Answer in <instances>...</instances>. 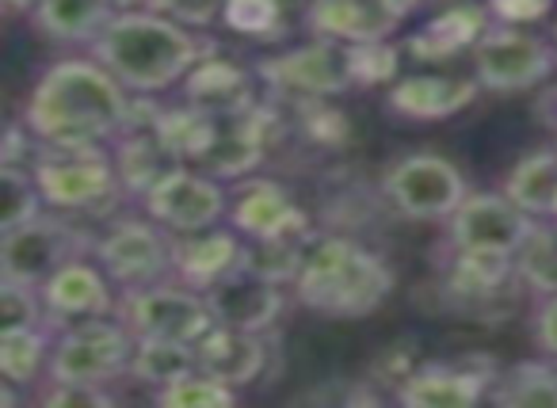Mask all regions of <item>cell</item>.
Listing matches in <instances>:
<instances>
[{
    "label": "cell",
    "mask_w": 557,
    "mask_h": 408,
    "mask_svg": "<svg viewBox=\"0 0 557 408\" xmlns=\"http://www.w3.org/2000/svg\"><path fill=\"white\" fill-rule=\"evenodd\" d=\"M379 191L382 199L389 202L397 218L405 222H447L462 199L473 191L466 184V176L458 172L455 161L440 153H405L382 172L379 180Z\"/></svg>",
    "instance_id": "cell-7"
},
{
    "label": "cell",
    "mask_w": 557,
    "mask_h": 408,
    "mask_svg": "<svg viewBox=\"0 0 557 408\" xmlns=\"http://www.w3.org/2000/svg\"><path fill=\"white\" fill-rule=\"evenodd\" d=\"M111 16L115 9L108 0H42L32 16V27L54 47H92Z\"/></svg>",
    "instance_id": "cell-26"
},
{
    "label": "cell",
    "mask_w": 557,
    "mask_h": 408,
    "mask_svg": "<svg viewBox=\"0 0 557 408\" xmlns=\"http://www.w3.org/2000/svg\"><path fill=\"white\" fill-rule=\"evenodd\" d=\"M0 329H54L39 286L0 279Z\"/></svg>",
    "instance_id": "cell-37"
},
{
    "label": "cell",
    "mask_w": 557,
    "mask_h": 408,
    "mask_svg": "<svg viewBox=\"0 0 557 408\" xmlns=\"http://www.w3.org/2000/svg\"><path fill=\"white\" fill-rule=\"evenodd\" d=\"M504 191L531 218H557V146L523 153L504 176Z\"/></svg>",
    "instance_id": "cell-27"
},
{
    "label": "cell",
    "mask_w": 557,
    "mask_h": 408,
    "mask_svg": "<svg viewBox=\"0 0 557 408\" xmlns=\"http://www.w3.org/2000/svg\"><path fill=\"white\" fill-rule=\"evenodd\" d=\"M172 233L157 225L146 210L138 214H111L92 240V256L100 268L115 279L119 290H138V286L172 279Z\"/></svg>",
    "instance_id": "cell-8"
},
{
    "label": "cell",
    "mask_w": 557,
    "mask_h": 408,
    "mask_svg": "<svg viewBox=\"0 0 557 408\" xmlns=\"http://www.w3.org/2000/svg\"><path fill=\"white\" fill-rule=\"evenodd\" d=\"M96 233H85L73 214H47L16 225V230L0 233V279H16V283L42 286L62 263L73 256L92 252Z\"/></svg>",
    "instance_id": "cell-11"
},
{
    "label": "cell",
    "mask_w": 557,
    "mask_h": 408,
    "mask_svg": "<svg viewBox=\"0 0 557 408\" xmlns=\"http://www.w3.org/2000/svg\"><path fill=\"white\" fill-rule=\"evenodd\" d=\"M493 370H473L466 362H424L401 378L394 400L409 408H473L493 397Z\"/></svg>",
    "instance_id": "cell-22"
},
{
    "label": "cell",
    "mask_w": 557,
    "mask_h": 408,
    "mask_svg": "<svg viewBox=\"0 0 557 408\" xmlns=\"http://www.w3.org/2000/svg\"><path fill=\"white\" fill-rule=\"evenodd\" d=\"M424 4H432V0H409V9L417 12V9H424Z\"/></svg>",
    "instance_id": "cell-46"
},
{
    "label": "cell",
    "mask_w": 557,
    "mask_h": 408,
    "mask_svg": "<svg viewBox=\"0 0 557 408\" xmlns=\"http://www.w3.org/2000/svg\"><path fill=\"white\" fill-rule=\"evenodd\" d=\"M260 85L275 92V100L298 103V100H336L348 88H356L351 77V54L348 42L313 39L302 47L278 50L256 62Z\"/></svg>",
    "instance_id": "cell-9"
},
{
    "label": "cell",
    "mask_w": 557,
    "mask_h": 408,
    "mask_svg": "<svg viewBox=\"0 0 557 408\" xmlns=\"http://www.w3.org/2000/svg\"><path fill=\"white\" fill-rule=\"evenodd\" d=\"M149 9L199 32V27H210L214 20H222L225 0H149Z\"/></svg>",
    "instance_id": "cell-39"
},
{
    "label": "cell",
    "mask_w": 557,
    "mask_h": 408,
    "mask_svg": "<svg viewBox=\"0 0 557 408\" xmlns=\"http://www.w3.org/2000/svg\"><path fill=\"white\" fill-rule=\"evenodd\" d=\"M531 336H534V344H539L542 355L557 359V294H542V298H534Z\"/></svg>",
    "instance_id": "cell-41"
},
{
    "label": "cell",
    "mask_w": 557,
    "mask_h": 408,
    "mask_svg": "<svg viewBox=\"0 0 557 408\" xmlns=\"http://www.w3.org/2000/svg\"><path fill=\"white\" fill-rule=\"evenodd\" d=\"M195 359H199L202 374L245 393L248 385L260 382L271 362L268 332H245V329H230V324H214L195 344Z\"/></svg>",
    "instance_id": "cell-25"
},
{
    "label": "cell",
    "mask_w": 557,
    "mask_h": 408,
    "mask_svg": "<svg viewBox=\"0 0 557 408\" xmlns=\"http://www.w3.org/2000/svg\"><path fill=\"white\" fill-rule=\"evenodd\" d=\"M481 92L473 73H401L386 88V111L401 123H443L470 111Z\"/></svg>",
    "instance_id": "cell-17"
},
{
    "label": "cell",
    "mask_w": 557,
    "mask_h": 408,
    "mask_svg": "<svg viewBox=\"0 0 557 408\" xmlns=\"http://www.w3.org/2000/svg\"><path fill=\"white\" fill-rule=\"evenodd\" d=\"M225 222L245 240H302L318 237L310 210L287 184L271 176H245L230 184V218Z\"/></svg>",
    "instance_id": "cell-15"
},
{
    "label": "cell",
    "mask_w": 557,
    "mask_h": 408,
    "mask_svg": "<svg viewBox=\"0 0 557 408\" xmlns=\"http://www.w3.org/2000/svg\"><path fill=\"white\" fill-rule=\"evenodd\" d=\"M302 256H306L302 240H248L240 268L256 271V275L271 279V283L290 286L298 279V268H302Z\"/></svg>",
    "instance_id": "cell-36"
},
{
    "label": "cell",
    "mask_w": 557,
    "mask_h": 408,
    "mask_svg": "<svg viewBox=\"0 0 557 408\" xmlns=\"http://www.w3.org/2000/svg\"><path fill=\"white\" fill-rule=\"evenodd\" d=\"M0 187H4L0 233L47 214V199H42V191H39V180H35V172L27 169V164H0Z\"/></svg>",
    "instance_id": "cell-34"
},
{
    "label": "cell",
    "mask_w": 557,
    "mask_h": 408,
    "mask_svg": "<svg viewBox=\"0 0 557 408\" xmlns=\"http://www.w3.org/2000/svg\"><path fill=\"white\" fill-rule=\"evenodd\" d=\"M119 321L134 332V339H176V344H199L214 329V309L207 294L184 286L180 279L123 290L119 298Z\"/></svg>",
    "instance_id": "cell-10"
},
{
    "label": "cell",
    "mask_w": 557,
    "mask_h": 408,
    "mask_svg": "<svg viewBox=\"0 0 557 408\" xmlns=\"http://www.w3.org/2000/svg\"><path fill=\"white\" fill-rule=\"evenodd\" d=\"M0 4H4V12H9V16H27V20H32L42 0H0Z\"/></svg>",
    "instance_id": "cell-43"
},
{
    "label": "cell",
    "mask_w": 557,
    "mask_h": 408,
    "mask_svg": "<svg viewBox=\"0 0 557 408\" xmlns=\"http://www.w3.org/2000/svg\"><path fill=\"white\" fill-rule=\"evenodd\" d=\"M214 47L195 35V27H184L176 20L161 16L153 9L115 12L108 20L88 54L123 81L134 96H164L184 85V77L195 70L199 58H207Z\"/></svg>",
    "instance_id": "cell-2"
},
{
    "label": "cell",
    "mask_w": 557,
    "mask_h": 408,
    "mask_svg": "<svg viewBox=\"0 0 557 408\" xmlns=\"http://www.w3.org/2000/svg\"><path fill=\"white\" fill-rule=\"evenodd\" d=\"M409 12V0H310L302 12V27L313 39L379 42L394 39Z\"/></svg>",
    "instance_id": "cell-18"
},
{
    "label": "cell",
    "mask_w": 557,
    "mask_h": 408,
    "mask_svg": "<svg viewBox=\"0 0 557 408\" xmlns=\"http://www.w3.org/2000/svg\"><path fill=\"white\" fill-rule=\"evenodd\" d=\"M493 24H516V27H534L542 20H554L557 0H485Z\"/></svg>",
    "instance_id": "cell-40"
},
{
    "label": "cell",
    "mask_w": 557,
    "mask_h": 408,
    "mask_svg": "<svg viewBox=\"0 0 557 408\" xmlns=\"http://www.w3.org/2000/svg\"><path fill=\"white\" fill-rule=\"evenodd\" d=\"M191 370H199L195 344H176V339H138L131 359V382L146 385L149 393L180 382Z\"/></svg>",
    "instance_id": "cell-30"
},
{
    "label": "cell",
    "mask_w": 557,
    "mask_h": 408,
    "mask_svg": "<svg viewBox=\"0 0 557 408\" xmlns=\"http://www.w3.org/2000/svg\"><path fill=\"white\" fill-rule=\"evenodd\" d=\"M32 172L39 180L47 210H58V214L111 218L119 214V202L126 195L111 146H42Z\"/></svg>",
    "instance_id": "cell-4"
},
{
    "label": "cell",
    "mask_w": 557,
    "mask_h": 408,
    "mask_svg": "<svg viewBox=\"0 0 557 408\" xmlns=\"http://www.w3.org/2000/svg\"><path fill=\"white\" fill-rule=\"evenodd\" d=\"M397 286V275L382 252L344 233H318L306 245L298 279L290 283L295 301L325 321H363L379 313Z\"/></svg>",
    "instance_id": "cell-3"
},
{
    "label": "cell",
    "mask_w": 557,
    "mask_h": 408,
    "mask_svg": "<svg viewBox=\"0 0 557 408\" xmlns=\"http://www.w3.org/2000/svg\"><path fill=\"white\" fill-rule=\"evenodd\" d=\"M134 332L119 317H92L54 329L47 382H81V385H115L131 378Z\"/></svg>",
    "instance_id": "cell-5"
},
{
    "label": "cell",
    "mask_w": 557,
    "mask_h": 408,
    "mask_svg": "<svg viewBox=\"0 0 557 408\" xmlns=\"http://www.w3.org/2000/svg\"><path fill=\"white\" fill-rule=\"evenodd\" d=\"M138 210H146L172 237H184L230 218V184L195 164H172L161 180L141 191Z\"/></svg>",
    "instance_id": "cell-12"
},
{
    "label": "cell",
    "mask_w": 557,
    "mask_h": 408,
    "mask_svg": "<svg viewBox=\"0 0 557 408\" xmlns=\"http://www.w3.org/2000/svg\"><path fill=\"white\" fill-rule=\"evenodd\" d=\"M287 0H225L222 24L248 42H278L287 35Z\"/></svg>",
    "instance_id": "cell-32"
},
{
    "label": "cell",
    "mask_w": 557,
    "mask_h": 408,
    "mask_svg": "<svg viewBox=\"0 0 557 408\" xmlns=\"http://www.w3.org/2000/svg\"><path fill=\"white\" fill-rule=\"evenodd\" d=\"M115 12H134V9H149V0H108Z\"/></svg>",
    "instance_id": "cell-44"
},
{
    "label": "cell",
    "mask_w": 557,
    "mask_h": 408,
    "mask_svg": "<svg viewBox=\"0 0 557 408\" xmlns=\"http://www.w3.org/2000/svg\"><path fill=\"white\" fill-rule=\"evenodd\" d=\"M39 290H42V301H47V313L54 329L92 321V317H115L119 298H123L115 279L100 268V260H96L92 252L73 256L70 263H62Z\"/></svg>",
    "instance_id": "cell-16"
},
{
    "label": "cell",
    "mask_w": 557,
    "mask_h": 408,
    "mask_svg": "<svg viewBox=\"0 0 557 408\" xmlns=\"http://www.w3.org/2000/svg\"><path fill=\"white\" fill-rule=\"evenodd\" d=\"M245 245L248 240L233 225L222 222L199 233H184V237L172 240V279L207 294L210 286L230 279L245 263Z\"/></svg>",
    "instance_id": "cell-24"
},
{
    "label": "cell",
    "mask_w": 557,
    "mask_h": 408,
    "mask_svg": "<svg viewBox=\"0 0 557 408\" xmlns=\"http://www.w3.org/2000/svg\"><path fill=\"white\" fill-rule=\"evenodd\" d=\"M20 119L47 149L111 146L134 119V92L92 54L58 58L35 77Z\"/></svg>",
    "instance_id": "cell-1"
},
{
    "label": "cell",
    "mask_w": 557,
    "mask_h": 408,
    "mask_svg": "<svg viewBox=\"0 0 557 408\" xmlns=\"http://www.w3.org/2000/svg\"><path fill=\"white\" fill-rule=\"evenodd\" d=\"M488 27H493L488 4L447 0V4H443L440 12H432L401 47H405V58L417 65H447L462 54H473V47H478Z\"/></svg>",
    "instance_id": "cell-19"
},
{
    "label": "cell",
    "mask_w": 557,
    "mask_h": 408,
    "mask_svg": "<svg viewBox=\"0 0 557 408\" xmlns=\"http://www.w3.org/2000/svg\"><path fill=\"white\" fill-rule=\"evenodd\" d=\"M488 400L508 408H557V359L542 355L500 370Z\"/></svg>",
    "instance_id": "cell-29"
},
{
    "label": "cell",
    "mask_w": 557,
    "mask_h": 408,
    "mask_svg": "<svg viewBox=\"0 0 557 408\" xmlns=\"http://www.w3.org/2000/svg\"><path fill=\"white\" fill-rule=\"evenodd\" d=\"M260 73L256 65H245L237 58H225L210 50L207 58L195 62V70L180 85V100L191 108L207 111V115H233V111H248L260 103Z\"/></svg>",
    "instance_id": "cell-21"
},
{
    "label": "cell",
    "mask_w": 557,
    "mask_h": 408,
    "mask_svg": "<svg viewBox=\"0 0 557 408\" xmlns=\"http://www.w3.org/2000/svg\"><path fill=\"white\" fill-rule=\"evenodd\" d=\"M207 301L214 309V324L245 332H271L287 309V286L271 283L248 268H237L230 279L207 290Z\"/></svg>",
    "instance_id": "cell-23"
},
{
    "label": "cell",
    "mask_w": 557,
    "mask_h": 408,
    "mask_svg": "<svg viewBox=\"0 0 557 408\" xmlns=\"http://www.w3.org/2000/svg\"><path fill=\"white\" fill-rule=\"evenodd\" d=\"M54 329H0V378L35 397L47 382Z\"/></svg>",
    "instance_id": "cell-28"
},
{
    "label": "cell",
    "mask_w": 557,
    "mask_h": 408,
    "mask_svg": "<svg viewBox=\"0 0 557 408\" xmlns=\"http://www.w3.org/2000/svg\"><path fill=\"white\" fill-rule=\"evenodd\" d=\"M237 397H240V390L202 374V370H191V374L180 378V382L149 393V400L161 408H233Z\"/></svg>",
    "instance_id": "cell-33"
},
{
    "label": "cell",
    "mask_w": 557,
    "mask_h": 408,
    "mask_svg": "<svg viewBox=\"0 0 557 408\" xmlns=\"http://www.w3.org/2000/svg\"><path fill=\"white\" fill-rule=\"evenodd\" d=\"M516 271L523 290L534 298L542 294H557V218H539L531 237L523 240L516 256Z\"/></svg>",
    "instance_id": "cell-31"
},
{
    "label": "cell",
    "mask_w": 557,
    "mask_h": 408,
    "mask_svg": "<svg viewBox=\"0 0 557 408\" xmlns=\"http://www.w3.org/2000/svg\"><path fill=\"white\" fill-rule=\"evenodd\" d=\"M290 9H295V4H302V12H306V4H310V0H287Z\"/></svg>",
    "instance_id": "cell-47"
},
{
    "label": "cell",
    "mask_w": 557,
    "mask_h": 408,
    "mask_svg": "<svg viewBox=\"0 0 557 408\" xmlns=\"http://www.w3.org/2000/svg\"><path fill=\"white\" fill-rule=\"evenodd\" d=\"M351 54V77L356 88H382L394 85L401 77V62H405V47L394 39H379V42H348Z\"/></svg>",
    "instance_id": "cell-35"
},
{
    "label": "cell",
    "mask_w": 557,
    "mask_h": 408,
    "mask_svg": "<svg viewBox=\"0 0 557 408\" xmlns=\"http://www.w3.org/2000/svg\"><path fill=\"white\" fill-rule=\"evenodd\" d=\"M473 77L485 92L516 96L542 88L557 77V47L549 35H534L531 27L493 24L470 54Z\"/></svg>",
    "instance_id": "cell-6"
},
{
    "label": "cell",
    "mask_w": 557,
    "mask_h": 408,
    "mask_svg": "<svg viewBox=\"0 0 557 408\" xmlns=\"http://www.w3.org/2000/svg\"><path fill=\"white\" fill-rule=\"evenodd\" d=\"M549 39H554V47H557V12H554V20H549Z\"/></svg>",
    "instance_id": "cell-45"
},
{
    "label": "cell",
    "mask_w": 557,
    "mask_h": 408,
    "mask_svg": "<svg viewBox=\"0 0 557 408\" xmlns=\"http://www.w3.org/2000/svg\"><path fill=\"white\" fill-rule=\"evenodd\" d=\"M534 222L508 191H470L462 207L443 222V248L455 252H493L519 256L523 240L531 237Z\"/></svg>",
    "instance_id": "cell-14"
},
{
    "label": "cell",
    "mask_w": 557,
    "mask_h": 408,
    "mask_svg": "<svg viewBox=\"0 0 557 408\" xmlns=\"http://www.w3.org/2000/svg\"><path fill=\"white\" fill-rule=\"evenodd\" d=\"M440 268H443V294H447V301L458 313H485L511 286H523L516 271V256L443 248Z\"/></svg>",
    "instance_id": "cell-20"
},
{
    "label": "cell",
    "mask_w": 557,
    "mask_h": 408,
    "mask_svg": "<svg viewBox=\"0 0 557 408\" xmlns=\"http://www.w3.org/2000/svg\"><path fill=\"white\" fill-rule=\"evenodd\" d=\"M32 400L42 408H108V405H115V393H111L108 385L42 382Z\"/></svg>",
    "instance_id": "cell-38"
},
{
    "label": "cell",
    "mask_w": 557,
    "mask_h": 408,
    "mask_svg": "<svg viewBox=\"0 0 557 408\" xmlns=\"http://www.w3.org/2000/svg\"><path fill=\"white\" fill-rule=\"evenodd\" d=\"M271 126H275V111L268 103L233 111V115H207L187 164L225 180V184H237L263 164L271 146Z\"/></svg>",
    "instance_id": "cell-13"
},
{
    "label": "cell",
    "mask_w": 557,
    "mask_h": 408,
    "mask_svg": "<svg viewBox=\"0 0 557 408\" xmlns=\"http://www.w3.org/2000/svg\"><path fill=\"white\" fill-rule=\"evenodd\" d=\"M534 115H539V123L554 134V146H557V85H549L546 92L539 96V103H534Z\"/></svg>",
    "instance_id": "cell-42"
}]
</instances>
